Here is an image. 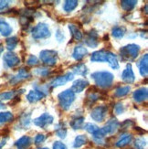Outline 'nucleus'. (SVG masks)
<instances>
[{"mask_svg": "<svg viewBox=\"0 0 148 149\" xmlns=\"http://www.w3.org/2000/svg\"><path fill=\"white\" fill-rule=\"evenodd\" d=\"M52 149H67V147H66V146L64 145L63 143H61V142L56 141V142H54Z\"/></svg>", "mask_w": 148, "mask_h": 149, "instance_id": "nucleus-45", "label": "nucleus"}, {"mask_svg": "<svg viewBox=\"0 0 148 149\" xmlns=\"http://www.w3.org/2000/svg\"><path fill=\"white\" fill-rule=\"evenodd\" d=\"M32 37L35 40H41V38H47L50 36V31L49 26L45 23H38L37 26L31 30Z\"/></svg>", "mask_w": 148, "mask_h": 149, "instance_id": "nucleus-5", "label": "nucleus"}, {"mask_svg": "<svg viewBox=\"0 0 148 149\" xmlns=\"http://www.w3.org/2000/svg\"><path fill=\"white\" fill-rule=\"evenodd\" d=\"M73 79V73L72 72H67L62 76H59L53 79L50 82V85L51 87H59V86H62V85H65V84L72 81Z\"/></svg>", "mask_w": 148, "mask_h": 149, "instance_id": "nucleus-10", "label": "nucleus"}, {"mask_svg": "<svg viewBox=\"0 0 148 149\" xmlns=\"http://www.w3.org/2000/svg\"><path fill=\"white\" fill-rule=\"evenodd\" d=\"M140 47L136 44H129L120 49V56L123 61H128L136 59L139 54Z\"/></svg>", "mask_w": 148, "mask_h": 149, "instance_id": "nucleus-2", "label": "nucleus"}, {"mask_svg": "<svg viewBox=\"0 0 148 149\" xmlns=\"http://www.w3.org/2000/svg\"><path fill=\"white\" fill-rule=\"evenodd\" d=\"M38 149H49V148H47V147H43V148H38Z\"/></svg>", "mask_w": 148, "mask_h": 149, "instance_id": "nucleus-52", "label": "nucleus"}, {"mask_svg": "<svg viewBox=\"0 0 148 149\" xmlns=\"http://www.w3.org/2000/svg\"><path fill=\"white\" fill-rule=\"evenodd\" d=\"M32 144V139L28 135H24V136L20 137L18 140L16 141L15 146L17 149H28L29 146Z\"/></svg>", "mask_w": 148, "mask_h": 149, "instance_id": "nucleus-14", "label": "nucleus"}, {"mask_svg": "<svg viewBox=\"0 0 148 149\" xmlns=\"http://www.w3.org/2000/svg\"><path fill=\"white\" fill-rule=\"evenodd\" d=\"M16 96H17L16 91L2 93H0V102H1L2 101H8V100H11L13 98H16Z\"/></svg>", "mask_w": 148, "mask_h": 149, "instance_id": "nucleus-37", "label": "nucleus"}, {"mask_svg": "<svg viewBox=\"0 0 148 149\" xmlns=\"http://www.w3.org/2000/svg\"><path fill=\"white\" fill-rule=\"evenodd\" d=\"M92 134V137H93V140L96 142L97 144H102V143H104V137L106 136V134H105V132L104 131V129L102 128H98L97 130H96L93 134Z\"/></svg>", "mask_w": 148, "mask_h": 149, "instance_id": "nucleus-24", "label": "nucleus"}, {"mask_svg": "<svg viewBox=\"0 0 148 149\" xmlns=\"http://www.w3.org/2000/svg\"><path fill=\"white\" fill-rule=\"evenodd\" d=\"M136 4L137 1H132V0H123V1H121L122 8L125 11H131L132 9L134 8Z\"/></svg>", "mask_w": 148, "mask_h": 149, "instance_id": "nucleus-30", "label": "nucleus"}, {"mask_svg": "<svg viewBox=\"0 0 148 149\" xmlns=\"http://www.w3.org/2000/svg\"><path fill=\"white\" fill-rule=\"evenodd\" d=\"M3 50H4V47H3V45L2 44H0V54H1L3 52Z\"/></svg>", "mask_w": 148, "mask_h": 149, "instance_id": "nucleus-50", "label": "nucleus"}, {"mask_svg": "<svg viewBox=\"0 0 148 149\" xmlns=\"http://www.w3.org/2000/svg\"><path fill=\"white\" fill-rule=\"evenodd\" d=\"M46 139V136H45L44 134H38V135H36V137L34 139V143L35 145L37 146H40V144H42L43 142Z\"/></svg>", "mask_w": 148, "mask_h": 149, "instance_id": "nucleus-44", "label": "nucleus"}, {"mask_svg": "<svg viewBox=\"0 0 148 149\" xmlns=\"http://www.w3.org/2000/svg\"><path fill=\"white\" fill-rule=\"evenodd\" d=\"M84 129L90 134H93L96 130L98 129V127L96 126L95 125L92 124V123H87V124L84 125Z\"/></svg>", "mask_w": 148, "mask_h": 149, "instance_id": "nucleus-41", "label": "nucleus"}, {"mask_svg": "<svg viewBox=\"0 0 148 149\" xmlns=\"http://www.w3.org/2000/svg\"><path fill=\"white\" fill-rule=\"evenodd\" d=\"M12 28L5 20H0V33L4 37H8L12 33Z\"/></svg>", "mask_w": 148, "mask_h": 149, "instance_id": "nucleus-26", "label": "nucleus"}, {"mask_svg": "<svg viewBox=\"0 0 148 149\" xmlns=\"http://www.w3.org/2000/svg\"><path fill=\"white\" fill-rule=\"evenodd\" d=\"M3 108H5V105L3 104L2 102H0V109H3Z\"/></svg>", "mask_w": 148, "mask_h": 149, "instance_id": "nucleus-51", "label": "nucleus"}, {"mask_svg": "<svg viewBox=\"0 0 148 149\" xmlns=\"http://www.w3.org/2000/svg\"><path fill=\"white\" fill-rule=\"evenodd\" d=\"M107 112H108V108L106 106H104V105L97 106L92 111L91 117L95 122L101 123V122L104 121V119L106 117V114H107Z\"/></svg>", "mask_w": 148, "mask_h": 149, "instance_id": "nucleus-7", "label": "nucleus"}, {"mask_svg": "<svg viewBox=\"0 0 148 149\" xmlns=\"http://www.w3.org/2000/svg\"><path fill=\"white\" fill-rule=\"evenodd\" d=\"M133 97V100L136 102H142L144 101H146L148 97L147 88L143 87V88H140V89H137L136 91H134Z\"/></svg>", "mask_w": 148, "mask_h": 149, "instance_id": "nucleus-17", "label": "nucleus"}, {"mask_svg": "<svg viewBox=\"0 0 148 149\" xmlns=\"http://www.w3.org/2000/svg\"><path fill=\"white\" fill-rule=\"evenodd\" d=\"M60 106L62 110H69L75 100V93L72 90H66L58 95Z\"/></svg>", "mask_w": 148, "mask_h": 149, "instance_id": "nucleus-3", "label": "nucleus"}, {"mask_svg": "<svg viewBox=\"0 0 148 149\" xmlns=\"http://www.w3.org/2000/svg\"><path fill=\"white\" fill-rule=\"evenodd\" d=\"M125 28L124 27H114L112 30V34L115 38H122L124 36Z\"/></svg>", "mask_w": 148, "mask_h": 149, "instance_id": "nucleus-34", "label": "nucleus"}, {"mask_svg": "<svg viewBox=\"0 0 148 149\" xmlns=\"http://www.w3.org/2000/svg\"><path fill=\"white\" fill-rule=\"evenodd\" d=\"M100 97L101 96L98 93H93V92H90L86 97V103L88 105H92L95 102H97L100 99Z\"/></svg>", "mask_w": 148, "mask_h": 149, "instance_id": "nucleus-32", "label": "nucleus"}, {"mask_svg": "<svg viewBox=\"0 0 148 149\" xmlns=\"http://www.w3.org/2000/svg\"><path fill=\"white\" fill-rule=\"evenodd\" d=\"M14 119V115L10 112H1L0 113V125H4L6 123L12 122Z\"/></svg>", "mask_w": 148, "mask_h": 149, "instance_id": "nucleus-28", "label": "nucleus"}, {"mask_svg": "<svg viewBox=\"0 0 148 149\" xmlns=\"http://www.w3.org/2000/svg\"><path fill=\"white\" fill-rule=\"evenodd\" d=\"M133 125V123L131 120H126V121H124L123 124L121 125V126H122V128H123V129H127V128H129Z\"/></svg>", "mask_w": 148, "mask_h": 149, "instance_id": "nucleus-47", "label": "nucleus"}, {"mask_svg": "<svg viewBox=\"0 0 148 149\" xmlns=\"http://www.w3.org/2000/svg\"><path fill=\"white\" fill-rule=\"evenodd\" d=\"M27 63H28V65L29 66H35L37 65V64H38V58L34 55H29L28 58V60H27Z\"/></svg>", "mask_w": 148, "mask_h": 149, "instance_id": "nucleus-42", "label": "nucleus"}, {"mask_svg": "<svg viewBox=\"0 0 148 149\" xmlns=\"http://www.w3.org/2000/svg\"><path fill=\"white\" fill-rule=\"evenodd\" d=\"M87 136L83 134H79L77 135L74 142H73V147L74 148H80L82 146H84L87 143Z\"/></svg>", "mask_w": 148, "mask_h": 149, "instance_id": "nucleus-29", "label": "nucleus"}, {"mask_svg": "<svg viewBox=\"0 0 148 149\" xmlns=\"http://www.w3.org/2000/svg\"><path fill=\"white\" fill-rule=\"evenodd\" d=\"M146 146V142L143 138H137L134 141V147L136 149H143Z\"/></svg>", "mask_w": 148, "mask_h": 149, "instance_id": "nucleus-40", "label": "nucleus"}, {"mask_svg": "<svg viewBox=\"0 0 148 149\" xmlns=\"http://www.w3.org/2000/svg\"><path fill=\"white\" fill-rule=\"evenodd\" d=\"M122 80L126 83H133L135 81V76H134L133 70L131 64H127L126 68L124 70L123 73H122Z\"/></svg>", "mask_w": 148, "mask_h": 149, "instance_id": "nucleus-11", "label": "nucleus"}, {"mask_svg": "<svg viewBox=\"0 0 148 149\" xmlns=\"http://www.w3.org/2000/svg\"><path fill=\"white\" fill-rule=\"evenodd\" d=\"M40 59L45 65L54 66L58 61V53L52 49H45L40 53Z\"/></svg>", "mask_w": 148, "mask_h": 149, "instance_id": "nucleus-4", "label": "nucleus"}, {"mask_svg": "<svg viewBox=\"0 0 148 149\" xmlns=\"http://www.w3.org/2000/svg\"><path fill=\"white\" fill-rule=\"evenodd\" d=\"M54 121V118L53 116L48 113H44L43 114H41L40 116H38V117L35 118L33 120V123L34 125L40 127V128H46L48 125H51Z\"/></svg>", "mask_w": 148, "mask_h": 149, "instance_id": "nucleus-6", "label": "nucleus"}, {"mask_svg": "<svg viewBox=\"0 0 148 149\" xmlns=\"http://www.w3.org/2000/svg\"><path fill=\"white\" fill-rule=\"evenodd\" d=\"M133 136L132 134H123L122 136L119 138V140L116 142V146L117 147H124L125 146L129 145L132 142Z\"/></svg>", "mask_w": 148, "mask_h": 149, "instance_id": "nucleus-25", "label": "nucleus"}, {"mask_svg": "<svg viewBox=\"0 0 148 149\" xmlns=\"http://www.w3.org/2000/svg\"><path fill=\"white\" fill-rule=\"evenodd\" d=\"M17 43H18V40H17V37H10L6 41V49L11 51V50H13V49H14L17 47Z\"/></svg>", "mask_w": 148, "mask_h": 149, "instance_id": "nucleus-35", "label": "nucleus"}, {"mask_svg": "<svg viewBox=\"0 0 148 149\" xmlns=\"http://www.w3.org/2000/svg\"><path fill=\"white\" fill-rule=\"evenodd\" d=\"M84 120L85 119L83 116H81V117H75L73 120H72V122L69 123V125L74 130H78V129H81L83 126Z\"/></svg>", "mask_w": 148, "mask_h": 149, "instance_id": "nucleus-27", "label": "nucleus"}, {"mask_svg": "<svg viewBox=\"0 0 148 149\" xmlns=\"http://www.w3.org/2000/svg\"><path fill=\"white\" fill-rule=\"evenodd\" d=\"M85 43L90 48H96L99 45L98 42V34L95 30H91L87 34V38L85 40Z\"/></svg>", "mask_w": 148, "mask_h": 149, "instance_id": "nucleus-12", "label": "nucleus"}, {"mask_svg": "<svg viewBox=\"0 0 148 149\" xmlns=\"http://www.w3.org/2000/svg\"><path fill=\"white\" fill-rule=\"evenodd\" d=\"M30 76H31V74L29 72V70L26 68H22L18 70L17 75L13 76L11 78L10 83L12 84V85H16V84H17L18 82H21L25 80L28 79V78H30Z\"/></svg>", "mask_w": 148, "mask_h": 149, "instance_id": "nucleus-9", "label": "nucleus"}, {"mask_svg": "<svg viewBox=\"0 0 148 149\" xmlns=\"http://www.w3.org/2000/svg\"><path fill=\"white\" fill-rule=\"evenodd\" d=\"M3 60H4L5 64L8 68H15L17 65H19V63H20V59H19V57L17 54L11 52V51L5 53V55L3 57Z\"/></svg>", "mask_w": 148, "mask_h": 149, "instance_id": "nucleus-8", "label": "nucleus"}, {"mask_svg": "<svg viewBox=\"0 0 148 149\" xmlns=\"http://www.w3.org/2000/svg\"><path fill=\"white\" fill-rule=\"evenodd\" d=\"M78 1H74V0H68V1L64 2L63 9L66 12H72L73 11L77 6H78Z\"/></svg>", "mask_w": 148, "mask_h": 149, "instance_id": "nucleus-31", "label": "nucleus"}, {"mask_svg": "<svg viewBox=\"0 0 148 149\" xmlns=\"http://www.w3.org/2000/svg\"><path fill=\"white\" fill-rule=\"evenodd\" d=\"M108 51L105 49H101L95 51L91 55V61L92 62H106Z\"/></svg>", "mask_w": 148, "mask_h": 149, "instance_id": "nucleus-19", "label": "nucleus"}, {"mask_svg": "<svg viewBox=\"0 0 148 149\" xmlns=\"http://www.w3.org/2000/svg\"><path fill=\"white\" fill-rule=\"evenodd\" d=\"M88 54V50L87 49L82 46V45H79V46H76L74 48L73 53H72V58L76 61H81L83 58H84L86 55Z\"/></svg>", "mask_w": 148, "mask_h": 149, "instance_id": "nucleus-16", "label": "nucleus"}, {"mask_svg": "<svg viewBox=\"0 0 148 149\" xmlns=\"http://www.w3.org/2000/svg\"><path fill=\"white\" fill-rule=\"evenodd\" d=\"M119 128V123L116 119H111L107 122V124L102 127L104 131L106 134H113L118 130Z\"/></svg>", "mask_w": 148, "mask_h": 149, "instance_id": "nucleus-13", "label": "nucleus"}, {"mask_svg": "<svg viewBox=\"0 0 148 149\" xmlns=\"http://www.w3.org/2000/svg\"><path fill=\"white\" fill-rule=\"evenodd\" d=\"M6 139L3 138L2 140H0V149L3 148V146L6 145Z\"/></svg>", "mask_w": 148, "mask_h": 149, "instance_id": "nucleus-49", "label": "nucleus"}, {"mask_svg": "<svg viewBox=\"0 0 148 149\" xmlns=\"http://www.w3.org/2000/svg\"><path fill=\"white\" fill-rule=\"evenodd\" d=\"M56 38H57L59 42H61L64 40V35H63V33L61 32L60 29L57 30V32H56Z\"/></svg>", "mask_w": 148, "mask_h": 149, "instance_id": "nucleus-46", "label": "nucleus"}, {"mask_svg": "<svg viewBox=\"0 0 148 149\" xmlns=\"http://www.w3.org/2000/svg\"><path fill=\"white\" fill-rule=\"evenodd\" d=\"M140 74L143 77H146L148 74V55L145 54L137 63Z\"/></svg>", "mask_w": 148, "mask_h": 149, "instance_id": "nucleus-15", "label": "nucleus"}, {"mask_svg": "<svg viewBox=\"0 0 148 149\" xmlns=\"http://www.w3.org/2000/svg\"><path fill=\"white\" fill-rule=\"evenodd\" d=\"M45 96H46V95H45L43 93L40 92V91L34 90V91H30V92L28 93L27 100L31 103H34V102H37L38 101L42 100Z\"/></svg>", "mask_w": 148, "mask_h": 149, "instance_id": "nucleus-20", "label": "nucleus"}, {"mask_svg": "<svg viewBox=\"0 0 148 149\" xmlns=\"http://www.w3.org/2000/svg\"><path fill=\"white\" fill-rule=\"evenodd\" d=\"M124 112V105L122 104L121 102L116 103V104H115V106H114V113H115V114L119 115L121 113H123Z\"/></svg>", "mask_w": 148, "mask_h": 149, "instance_id": "nucleus-43", "label": "nucleus"}, {"mask_svg": "<svg viewBox=\"0 0 148 149\" xmlns=\"http://www.w3.org/2000/svg\"><path fill=\"white\" fill-rule=\"evenodd\" d=\"M55 131H56V134L57 136H59L61 139H64L67 135V129L62 125V124L58 125L55 127Z\"/></svg>", "mask_w": 148, "mask_h": 149, "instance_id": "nucleus-36", "label": "nucleus"}, {"mask_svg": "<svg viewBox=\"0 0 148 149\" xmlns=\"http://www.w3.org/2000/svg\"><path fill=\"white\" fill-rule=\"evenodd\" d=\"M92 78L94 80L96 85L100 88L105 89L112 86L114 77L113 75L105 70H101V72H96L92 74Z\"/></svg>", "mask_w": 148, "mask_h": 149, "instance_id": "nucleus-1", "label": "nucleus"}, {"mask_svg": "<svg viewBox=\"0 0 148 149\" xmlns=\"http://www.w3.org/2000/svg\"><path fill=\"white\" fill-rule=\"evenodd\" d=\"M9 6L8 1H0V10H4Z\"/></svg>", "mask_w": 148, "mask_h": 149, "instance_id": "nucleus-48", "label": "nucleus"}, {"mask_svg": "<svg viewBox=\"0 0 148 149\" xmlns=\"http://www.w3.org/2000/svg\"><path fill=\"white\" fill-rule=\"evenodd\" d=\"M106 62L109 63L111 68H113V70H117L119 69V61L118 59L115 54H113V52H110L108 51L107 52V58H106Z\"/></svg>", "mask_w": 148, "mask_h": 149, "instance_id": "nucleus-21", "label": "nucleus"}, {"mask_svg": "<svg viewBox=\"0 0 148 149\" xmlns=\"http://www.w3.org/2000/svg\"><path fill=\"white\" fill-rule=\"evenodd\" d=\"M88 85H89L88 81L84 79H79L72 83V86L70 90H72L74 93H81Z\"/></svg>", "mask_w": 148, "mask_h": 149, "instance_id": "nucleus-18", "label": "nucleus"}, {"mask_svg": "<svg viewBox=\"0 0 148 149\" xmlns=\"http://www.w3.org/2000/svg\"><path fill=\"white\" fill-rule=\"evenodd\" d=\"M69 29L70 31V33H72V38H74L75 40H81L82 38H83V35L81 33V31L78 29L76 25L74 24H69Z\"/></svg>", "mask_w": 148, "mask_h": 149, "instance_id": "nucleus-23", "label": "nucleus"}, {"mask_svg": "<svg viewBox=\"0 0 148 149\" xmlns=\"http://www.w3.org/2000/svg\"><path fill=\"white\" fill-rule=\"evenodd\" d=\"M20 125L24 127L27 128L30 125V113H25L21 116L20 118Z\"/></svg>", "mask_w": 148, "mask_h": 149, "instance_id": "nucleus-38", "label": "nucleus"}, {"mask_svg": "<svg viewBox=\"0 0 148 149\" xmlns=\"http://www.w3.org/2000/svg\"><path fill=\"white\" fill-rule=\"evenodd\" d=\"M72 70H73V72L75 74L81 75V76H86L88 73L87 66L84 63H77L72 67Z\"/></svg>", "mask_w": 148, "mask_h": 149, "instance_id": "nucleus-22", "label": "nucleus"}, {"mask_svg": "<svg viewBox=\"0 0 148 149\" xmlns=\"http://www.w3.org/2000/svg\"><path fill=\"white\" fill-rule=\"evenodd\" d=\"M130 91H131L130 86H122V87H119L116 89V91H115V93H114V95L116 97H124L129 93Z\"/></svg>", "mask_w": 148, "mask_h": 149, "instance_id": "nucleus-33", "label": "nucleus"}, {"mask_svg": "<svg viewBox=\"0 0 148 149\" xmlns=\"http://www.w3.org/2000/svg\"><path fill=\"white\" fill-rule=\"evenodd\" d=\"M35 72L37 75L41 76V77H46V76L49 75V73H50L49 70L47 68H38Z\"/></svg>", "mask_w": 148, "mask_h": 149, "instance_id": "nucleus-39", "label": "nucleus"}]
</instances>
